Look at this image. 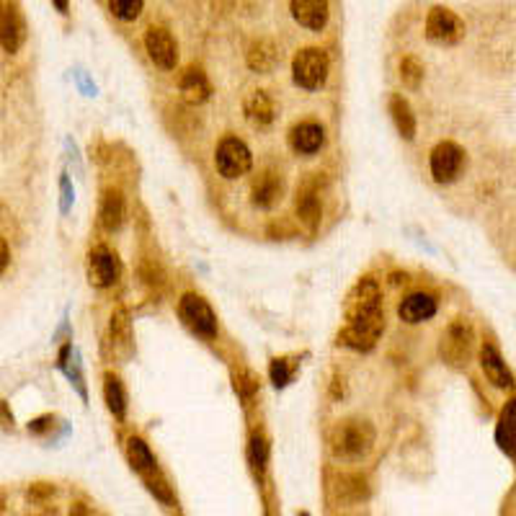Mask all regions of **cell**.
<instances>
[{
    "instance_id": "3",
    "label": "cell",
    "mask_w": 516,
    "mask_h": 516,
    "mask_svg": "<svg viewBox=\"0 0 516 516\" xmlns=\"http://www.w3.org/2000/svg\"><path fill=\"white\" fill-rule=\"evenodd\" d=\"M330 62L320 47H305L292 60V81L305 91H318L328 81Z\"/></svg>"
},
{
    "instance_id": "5",
    "label": "cell",
    "mask_w": 516,
    "mask_h": 516,
    "mask_svg": "<svg viewBox=\"0 0 516 516\" xmlns=\"http://www.w3.org/2000/svg\"><path fill=\"white\" fill-rule=\"evenodd\" d=\"M382 308H380V284L372 279V276H364L356 282V287L351 289L346 302H344V318L346 323H356V320H367V318H374L380 315Z\"/></svg>"
},
{
    "instance_id": "31",
    "label": "cell",
    "mask_w": 516,
    "mask_h": 516,
    "mask_svg": "<svg viewBox=\"0 0 516 516\" xmlns=\"http://www.w3.org/2000/svg\"><path fill=\"white\" fill-rule=\"evenodd\" d=\"M232 385H235V392L250 403L253 400V395L258 392V380L253 377V372L248 370H235L232 372Z\"/></svg>"
},
{
    "instance_id": "15",
    "label": "cell",
    "mask_w": 516,
    "mask_h": 516,
    "mask_svg": "<svg viewBox=\"0 0 516 516\" xmlns=\"http://www.w3.org/2000/svg\"><path fill=\"white\" fill-rule=\"evenodd\" d=\"M436 297L429 294V292H413L408 294L403 302H400V308H398V315H400V320H406V323H424V320H432L433 315H436Z\"/></svg>"
},
{
    "instance_id": "34",
    "label": "cell",
    "mask_w": 516,
    "mask_h": 516,
    "mask_svg": "<svg viewBox=\"0 0 516 516\" xmlns=\"http://www.w3.org/2000/svg\"><path fill=\"white\" fill-rule=\"evenodd\" d=\"M49 424H52V418H49V415H41V418H37V421H31V424H29V432L44 433L47 429H49Z\"/></svg>"
},
{
    "instance_id": "33",
    "label": "cell",
    "mask_w": 516,
    "mask_h": 516,
    "mask_svg": "<svg viewBox=\"0 0 516 516\" xmlns=\"http://www.w3.org/2000/svg\"><path fill=\"white\" fill-rule=\"evenodd\" d=\"M47 495H55V488H52L49 483H37V485L29 488V498H31V501H41V498H47Z\"/></svg>"
},
{
    "instance_id": "6",
    "label": "cell",
    "mask_w": 516,
    "mask_h": 516,
    "mask_svg": "<svg viewBox=\"0 0 516 516\" xmlns=\"http://www.w3.org/2000/svg\"><path fill=\"white\" fill-rule=\"evenodd\" d=\"M426 39L439 47H452L465 39V21L444 5H433L426 16Z\"/></svg>"
},
{
    "instance_id": "24",
    "label": "cell",
    "mask_w": 516,
    "mask_h": 516,
    "mask_svg": "<svg viewBox=\"0 0 516 516\" xmlns=\"http://www.w3.org/2000/svg\"><path fill=\"white\" fill-rule=\"evenodd\" d=\"M390 117L403 140H413L415 137V117H413L411 103L406 101L400 93H395L390 99Z\"/></svg>"
},
{
    "instance_id": "29",
    "label": "cell",
    "mask_w": 516,
    "mask_h": 516,
    "mask_svg": "<svg viewBox=\"0 0 516 516\" xmlns=\"http://www.w3.org/2000/svg\"><path fill=\"white\" fill-rule=\"evenodd\" d=\"M400 81L411 91H415L421 85V81H424V62L418 60L415 55H408L400 62Z\"/></svg>"
},
{
    "instance_id": "35",
    "label": "cell",
    "mask_w": 516,
    "mask_h": 516,
    "mask_svg": "<svg viewBox=\"0 0 516 516\" xmlns=\"http://www.w3.org/2000/svg\"><path fill=\"white\" fill-rule=\"evenodd\" d=\"M8 261H11V250H8V243L0 238V274L5 271V267H8Z\"/></svg>"
},
{
    "instance_id": "26",
    "label": "cell",
    "mask_w": 516,
    "mask_h": 516,
    "mask_svg": "<svg viewBox=\"0 0 516 516\" xmlns=\"http://www.w3.org/2000/svg\"><path fill=\"white\" fill-rule=\"evenodd\" d=\"M103 400H106L109 411L114 413L117 418H124V413H127V392H124L122 380L114 372L103 374Z\"/></svg>"
},
{
    "instance_id": "7",
    "label": "cell",
    "mask_w": 516,
    "mask_h": 516,
    "mask_svg": "<svg viewBox=\"0 0 516 516\" xmlns=\"http://www.w3.org/2000/svg\"><path fill=\"white\" fill-rule=\"evenodd\" d=\"M214 165L220 171L223 179H241L253 168V155L248 150V144L238 137H225L217 144L214 153Z\"/></svg>"
},
{
    "instance_id": "23",
    "label": "cell",
    "mask_w": 516,
    "mask_h": 516,
    "mask_svg": "<svg viewBox=\"0 0 516 516\" xmlns=\"http://www.w3.org/2000/svg\"><path fill=\"white\" fill-rule=\"evenodd\" d=\"M246 117L248 122L256 127H268L276 117V106L271 101L267 91H253L246 99Z\"/></svg>"
},
{
    "instance_id": "21",
    "label": "cell",
    "mask_w": 516,
    "mask_h": 516,
    "mask_svg": "<svg viewBox=\"0 0 516 516\" xmlns=\"http://www.w3.org/2000/svg\"><path fill=\"white\" fill-rule=\"evenodd\" d=\"M279 49L271 39H256L248 47V67L256 73H271L279 62Z\"/></svg>"
},
{
    "instance_id": "18",
    "label": "cell",
    "mask_w": 516,
    "mask_h": 516,
    "mask_svg": "<svg viewBox=\"0 0 516 516\" xmlns=\"http://www.w3.org/2000/svg\"><path fill=\"white\" fill-rule=\"evenodd\" d=\"M480 367H483L485 377L494 382L495 388H512L514 385L512 370L506 367L501 351L495 349L494 344H483V349H480Z\"/></svg>"
},
{
    "instance_id": "11",
    "label": "cell",
    "mask_w": 516,
    "mask_h": 516,
    "mask_svg": "<svg viewBox=\"0 0 516 516\" xmlns=\"http://www.w3.org/2000/svg\"><path fill=\"white\" fill-rule=\"evenodd\" d=\"M23 39H26V23L19 3L0 0V47L13 55L21 49Z\"/></svg>"
},
{
    "instance_id": "13",
    "label": "cell",
    "mask_w": 516,
    "mask_h": 516,
    "mask_svg": "<svg viewBox=\"0 0 516 516\" xmlns=\"http://www.w3.org/2000/svg\"><path fill=\"white\" fill-rule=\"evenodd\" d=\"M294 206H297V217H300V223L308 227V230H315V227L320 225L323 202H320V188L315 184V179H310V181H305V184L297 188Z\"/></svg>"
},
{
    "instance_id": "27",
    "label": "cell",
    "mask_w": 516,
    "mask_h": 516,
    "mask_svg": "<svg viewBox=\"0 0 516 516\" xmlns=\"http://www.w3.org/2000/svg\"><path fill=\"white\" fill-rule=\"evenodd\" d=\"M512 429H514V403H506V408H503L501 418H498L495 442H498V447L509 457H514V433H512Z\"/></svg>"
},
{
    "instance_id": "17",
    "label": "cell",
    "mask_w": 516,
    "mask_h": 516,
    "mask_svg": "<svg viewBox=\"0 0 516 516\" xmlns=\"http://www.w3.org/2000/svg\"><path fill=\"white\" fill-rule=\"evenodd\" d=\"M282 194H284V181H282V176L274 173V171H264V173L253 181L250 199H253V205L258 206V209H271V206L282 199Z\"/></svg>"
},
{
    "instance_id": "14",
    "label": "cell",
    "mask_w": 516,
    "mask_h": 516,
    "mask_svg": "<svg viewBox=\"0 0 516 516\" xmlns=\"http://www.w3.org/2000/svg\"><path fill=\"white\" fill-rule=\"evenodd\" d=\"M289 11H292V19L310 31L326 29L330 16L328 0H289Z\"/></svg>"
},
{
    "instance_id": "1",
    "label": "cell",
    "mask_w": 516,
    "mask_h": 516,
    "mask_svg": "<svg viewBox=\"0 0 516 516\" xmlns=\"http://www.w3.org/2000/svg\"><path fill=\"white\" fill-rule=\"evenodd\" d=\"M374 426L364 418H344L328 433L330 454L341 462H359L374 447Z\"/></svg>"
},
{
    "instance_id": "25",
    "label": "cell",
    "mask_w": 516,
    "mask_h": 516,
    "mask_svg": "<svg viewBox=\"0 0 516 516\" xmlns=\"http://www.w3.org/2000/svg\"><path fill=\"white\" fill-rule=\"evenodd\" d=\"M127 459H129L132 470L140 475V477L158 468L155 457H153V452H150V447L144 444L140 436H132V439L127 442Z\"/></svg>"
},
{
    "instance_id": "19",
    "label": "cell",
    "mask_w": 516,
    "mask_h": 516,
    "mask_svg": "<svg viewBox=\"0 0 516 516\" xmlns=\"http://www.w3.org/2000/svg\"><path fill=\"white\" fill-rule=\"evenodd\" d=\"M127 217V205H124V194L119 188H106L101 197V206H99V223L103 230L114 232L124 225Z\"/></svg>"
},
{
    "instance_id": "32",
    "label": "cell",
    "mask_w": 516,
    "mask_h": 516,
    "mask_svg": "<svg viewBox=\"0 0 516 516\" xmlns=\"http://www.w3.org/2000/svg\"><path fill=\"white\" fill-rule=\"evenodd\" d=\"M271 382H274V388H287L289 380H292V367H289V359H274L271 362Z\"/></svg>"
},
{
    "instance_id": "36",
    "label": "cell",
    "mask_w": 516,
    "mask_h": 516,
    "mask_svg": "<svg viewBox=\"0 0 516 516\" xmlns=\"http://www.w3.org/2000/svg\"><path fill=\"white\" fill-rule=\"evenodd\" d=\"M55 3V8L60 11V13H67V8H70V0H52Z\"/></svg>"
},
{
    "instance_id": "12",
    "label": "cell",
    "mask_w": 516,
    "mask_h": 516,
    "mask_svg": "<svg viewBox=\"0 0 516 516\" xmlns=\"http://www.w3.org/2000/svg\"><path fill=\"white\" fill-rule=\"evenodd\" d=\"M119 274H122L119 258L106 246H96L88 253V279H91L93 287H111L119 279Z\"/></svg>"
},
{
    "instance_id": "2",
    "label": "cell",
    "mask_w": 516,
    "mask_h": 516,
    "mask_svg": "<svg viewBox=\"0 0 516 516\" xmlns=\"http://www.w3.org/2000/svg\"><path fill=\"white\" fill-rule=\"evenodd\" d=\"M475 346V330L473 323L468 318H457L450 323V328L444 330L442 336V344H439V351H442V359L454 367V370H462L468 367L470 356H473Z\"/></svg>"
},
{
    "instance_id": "8",
    "label": "cell",
    "mask_w": 516,
    "mask_h": 516,
    "mask_svg": "<svg viewBox=\"0 0 516 516\" xmlns=\"http://www.w3.org/2000/svg\"><path fill=\"white\" fill-rule=\"evenodd\" d=\"M382 333H385V312L367 318V320L346 323L338 333V344L354 351H372L377 346Z\"/></svg>"
},
{
    "instance_id": "4",
    "label": "cell",
    "mask_w": 516,
    "mask_h": 516,
    "mask_svg": "<svg viewBox=\"0 0 516 516\" xmlns=\"http://www.w3.org/2000/svg\"><path fill=\"white\" fill-rule=\"evenodd\" d=\"M179 318L186 328L202 338L217 336V315L202 294H184L179 300Z\"/></svg>"
},
{
    "instance_id": "20",
    "label": "cell",
    "mask_w": 516,
    "mask_h": 516,
    "mask_svg": "<svg viewBox=\"0 0 516 516\" xmlns=\"http://www.w3.org/2000/svg\"><path fill=\"white\" fill-rule=\"evenodd\" d=\"M179 88H181L184 101L191 103V106L205 103L206 99H209V93H212V85L206 81L202 67H188L184 75H181V81H179Z\"/></svg>"
},
{
    "instance_id": "16",
    "label": "cell",
    "mask_w": 516,
    "mask_h": 516,
    "mask_svg": "<svg viewBox=\"0 0 516 516\" xmlns=\"http://www.w3.org/2000/svg\"><path fill=\"white\" fill-rule=\"evenodd\" d=\"M326 143V129L318 122H300L289 132V144L300 155H312Z\"/></svg>"
},
{
    "instance_id": "30",
    "label": "cell",
    "mask_w": 516,
    "mask_h": 516,
    "mask_svg": "<svg viewBox=\"0 0 516 516\" xmlns=\"http://www.w3.org/2000/svg\"><path fill=\"white\" fill-rule=\"evenodd\" d=\"M144 0H109V11L119 21H135L143 13Z\"/></svg>"
},
{
    "instance_id": "10",
    "label": "cell",
    "mask_w": 516,
    "mask_h": 516,
    "mask_svg": "<svg viewBox=\"0 0 516 516\" xmlns=\"http://www.w3.org/2000/svg\"><path fill=\"white\" fill-rule=\"evenodd\" d=\"M144 49H147L150 60L155 62L161 70H176V65H179V44H176L173 34L165 26H150L144 31Z\"/></svg>"
},
{
    "instance_id": "9",
    "label": "cell",
    "mask_w": 516,
    "mask_h": 516,
    "mask_svg": "<svg viewBox=\"0 0 516 516\" xmlns=\"http://www.w3.org/2000/svg\"><path fill=\"white\" fill-rule=\"evenodd\" d=\"M465 168V150L452 140H444L432 150V176L436 184H452Z\"/></svg>"
},
{
    "instance_id": "22",
    "label": "cell",
    "mask_w": 516,
    "mask_h": 516,
    "mask_svg": "<svg viewBox=\"0 0 516 516\" xmlns=\"http://www.w3.org/2000/svg\"><path fill=\"white\" fill-rule=\"evenodd\" d=\"M114 346V354L127 359L132 351H135V341H132V328H129V315L127 310L119 308L114 315H111V341Z\"/></svg>"
},
{
    "instance_id": "28",
    "label": "cell",
    "mask_w": 516,
    "mask_h": 516,
    "mask_svg": "<svg viewBox=\"0 0 516 516\" xmlns=\"http://www.w3.org/2000/svg\"><path fill=\"white\" fill-rule=\"evenodd\" d=\"M248 462H250L253 473L258 475V477L267 473L268 444L261 433H253V436H250V444H248Z\"/></svg>"
}]
</instances>
